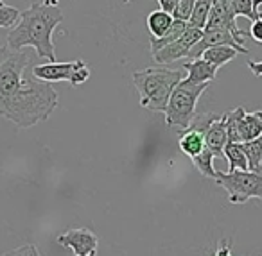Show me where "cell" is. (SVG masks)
<instances>
[{
  "instance_id": "cell-14",
  "label": "cell",
  "mask_w": 262,
  "mask_h": 256,
  "mask_svg": "<svg viewBox=\"0 0 262 256\" xmlns=\"http://www.w3.org/2000/svg\"><path fill=\"white\" fill-rule=\"evenodd\" d=\"M178 147L185 156L194 158V156H198L205 149V138H203V134L198 133V131L187 129V131H183L182 138L178 140Z\"/></svg>"
},
{
  "instance_id": "cell-29",
  "label": "cell",
  "mask_w": 262,
  "mask_h": 256,
  "mask_svg": "<svg viewBox=\"0 0 262 256\" xmlns=\"http://www.w3.org/2000/svg\"><path fill=\"white\" fill-rule=\"evenodd\" d=\"M246 66L250 68V72H253V76L262 77V61H248Z\"/></svg>"
},
{
  "instance_id": "cell-33",
  "label": "cell",
  "mask_w": 262,
  "mask_h": 256,
  "mask_svg": "<svg viewBox=\"0 0 262 256\" xmlns=\"http://www.w3.org/2000/svg\"><path fill=\"white\" fill-rule=\"evenodd\" d=\"M122 2H124V4H127V2H131V0H122Z\"/></svg>"
},
{
  "instance_id": "cell-8",
  "label": "cell",
  "mask_w": 262,
  "mask_h": 256,
  "mask_svg": "<svg viewBox=\"0 0 262 256\" xmlns=\"http://www.w3.org/2000/svg\"><path fill=\"white\" fill-rule=\"evenodd\" d=\"M219 45H226V47L235 49L239 54H250V51H248V49L244 47V45L241 43V41L237 40L230 31H226V29H203V34H201L200 41L190 49L189 54H187V58L198 59V58H201V54H203L207 49L219 47Z\"/></svg>"
},
{
  "instance_id": "cell-21",
  "label": "cell",
  "mask_w": 262,
  "mask_h": 256,
  "mask_svg": "<svg viewBox=\"0 0 262 256\" xmlns=\"http://www.w3.org/2000/svg\"><path fill=\"white\" fill-rule=\"evenodd\" d=\"M190 159H192L194 167H196V169L200 170V172L203 174V176L215 179L217 172H215V169H214V154H212V152L208 151L207 147H205L203 151L200 152V154L194 156V158H190Z\"/></svg>"
},
{
  "instance_id": "cell-4",
  "label": "cell",
  "mask_w": 262,
  "mask_h": 256,
  "mask_svg": "<svg viewBox=\"0 0 262 256\" xmlns=\"http://www.w3.org/2000/svg\"><path fill=\"white\" fill-rule=\"evenodd\" d=\"M208 90V83L203 84H189L185 81L178 83V86L172 90L171 99L165 108V124L169 127H180V129H189L190 120L196 115V106L201 94Z\"/></svg>"
},
{
  "instance_id": "cell-3",
  "label": "cell",
  "mask_w": 262,
  "mask_h": 256,
  "mask_svg": "<svg viewBox=\"0 0 262 256\" xmlns=\"http://www.w3.org/2000/svg\"><path fill=\"white\" fill-rule=\"evenodd\" d=\"M131 77L140 94V106L155 113L165 111L172 90L183 81L182 72L167 68L135 70Z\"/></svg>"
},
{
  "instance_id": "cell-18",
  "label": "cell",
  "mask_w": 262,
  "mask_h": 256,
  "mask_svg": "<svg viewBox=\"0 0 262 256\" xmlns=\"http://www.w3.org/2000/svg\"><path fill=\"white\" fill-rule=\"evenodd\" d=\"M244 154L248 159V170L251 172H262V136L255 138L251 142L241 144Z\"/></svg>"
},
{
  "instance_id": "cell-10",
  "label": "cell",
  "mask_w": 262,
  "mask_h": 256,
  "mask_svg": "<svg viewBox=\"0 0 262 256\" xmlns=\"http://www.w3.org/2000/svg\"><path fill=\"white\" fill-rule=\"evenodd\" d=\"M205 29H226V31H230L241 43H244L243 38L248 36V31L239 29V26H237L235 16L230 11L228 0H215V2H212V9H210V15H208V22Z\"/></svg>"
},
{
  "instance_id": "cell-24",
  "label": "cell",
  "mask_w": 262,
  "mask_h": 256,
  "mask_svg": "<svg viewBox=\"0 0 262 256\" xmlns=\"http://www.w3.org/2000/svg\"><path fill=\"white\" fill-rule=\"evenodd\" d=\"M221 115H217V113H201V115H194V119L190 120V126L189 129H194L198 131V133L205 134V131L210 127V124L214 122V120H217Z\"/></svg>"
},
{
  "instance_id": "cell-7",
  "label": "cell",
  "mask_w": 262,
  "mask_h": 256,
  "mask_svg": "<svg viewBox=\"0 0 262 256\" xmlns=\"http://www.w3.org/2000/svg\"><path fill=\"white\" fill-rule=\"evenodd\" d=\"M201 34H203V31L196 29V27H192V26L187 24L185 33H183L182 36L174 41V43L167 45V47H164V49H160V51L155 52L153 54L155 63H157V65H169V63L178 61L180 58H187V54H189L190 49L200 41Z\"/></svg>"
},
{
  "instance_id": "cell-2",
  "label": "cell",
  "mask_w": 262,
  "mask_h": 256,
  "mask_svg": "<svg viewBox=\"0 0 262 256\" xmlns=\"http://www.w3.org/2000/svg\"><path fill=\"white\" fill-rule=\"evenodd\" d=\"M63 11L58 6H45L34 2L26 11H20V20L8 33V47L11 51H24L31 47L40 59L56 63V49L52 43V33L63 22Z\"/></svg>"
},
{
  "instance_id": "cell-20",
  "label": "cell",
  "mask_w": 262,
  "mask_h": 256,
  "mask_svg": "<svg viewBox=\"0 0 262 256\" xmlns=\"http://www.w3.org/2000/svg\"><path fill=\"white\" fill-rule=\"evenodd\" d=\"M210 9H212V0H196V4H194V9H192V13H190V18L187 24L196 27V29L203 31L205 27H207Z\"/></svg>"
},
{
  "instance_id": "cell-9",
  "label": "cell",
  "mask_w": 262,
  "mask_h": 256,
  "mask_svg": "<svg viewBox=\"0 0 262 256\" xmlns=\"http://www.w3.org/2000/svg\"><path fill=\"white\" fill-rule=\"evenodd\" d=\"M58 244L63 247H69L74 252V256H95L99 245V238L88 227L79 229H69L58 237Z\"/></svg>"
},
{
  "instance_id": "cell-19",
  "label": "cell",
  "mask_w": 262,
  "mask_h": 256,
  "mask_svg": "<svg viewBox=\"0 0 262 256\" xmlns=\"http://www.w3.org/2000/svg\"><path fill=\"white\" fill-rule=\"evenodd\" d=\"M187 29V22H182V20H174L171 26V29L167 31V33L164 34L162 38H158V40H151V52H157L160 51V49L167 47V45L174 43L176 40H178L180 36H182L183 33H185Z\"/></svg>"
},
{
  "instance_id": "cell-22",
  "label": "cell",
  "mask_w": 262,
  "mask_h": 256,
  "mask_svg": "<svg viewBox=\"0 0 262 256\" xmlns=\"http://www.w3.org/2000/svg\"><path fill=\"white\" fill-rule=\"evenodd\" d=\"M228 6L235 18L237 16H246V18H250L253 22L258 16H262V13L253 9V0H228Z\"/></svg>"
},
{
  "instance_id": "cell-27",
  "label": "cell",
  "mask_w": 262,
  "mask_h": 256,
  "mask_svg": "<svg viewBox=\"0 0 262 256\" xmlns=\"http://www.w3.org/2000/svg\"><path fill=\"white\" fill-rule=\"evenodd\" d=\"M248 36L253 41H257L258 45H262V16H258L257 20L251 22V27L248 31Z\"/></svg>"
},
{
  "instance_id": "cell-15",
  "label": "cell",
  "mask_w": 262,
  "mask_h": 256,
  "mask_svg": "<svg viewBox=\"0 0 262 256\" xmlns=\"http://www.w3.org/2000/svg\"><path fill=\"white\" fill-rule=\"evenodd\" d=\"M239 56V52L232 47H226V45H219V47H210L201 54V58L207 63L214 65L215 68H221L226 63H230L232 59H235Z\"/></svg>"
},
{
  "instance_id": "cell-6",
  "label": "cell",
  "mask_w": 262,
  "mask_h": 256,
  "mask_svg": "<svg viewBox=\"0 0 262 256\" xmlns=\"http://www.w3.org/2000/svg\"><path fill=\"white\" fill-rule=\"evenodd\" d=\"M33 77L43 83H59V81H69L74 88L79 84L86 83L90 77V70H88L86 63L83 59H76V61L69 63H45V65L33 66Z\"/></svg>"
},
{
  "instance_id": "cell-23",
  "label": "cell",
  "mask_w": 262,
  "mask_h": 256,
  "mask_svg": "<svg viewBox=\"0 0 262 256\" xmlns=\"http://www.w3.org/2000/svg\"><path fill=\"white\" fill-rule=\"evenodd\" d=\"M20 20V11L13 6H8L4 0H0V29H11Z\"/></svg>"
},
{
  "instance_id": "cell-31",
  "label": "cell",
  "mask_w": 262,
  "mask_h": 256,
  "mask_svg": "<svg viewBox=\"0 0 262 256\" xmlns=\"http://www.w3.org/2000/svg\"><path fill=\"white\" fill-rule=\"evenodd\" d=\"M43 4L45 6H58L59 0H43Z\"/></svg>"
},
{
  "instance_id": "cell-13",
  "label": "cell",
  "mask_w": 262,
  "mask_h": 256,
  "mask_svg": "<svg viewBox=\"0 0 262 256\" xmlns=\"http://www.w3.org/2000/svg\"><path fill=\"white\" fill-rule=\"evenodd\" d=\"M239 144L243 142H251L255 138L262 136V111L244 113V117L239 122Z\"/></svg>"
},
{
  "instance_id": "cell-11",
  "label": "cell",
  "mask_w": 262,
  "mask_h": 256,
  "mask_svg": "<svg viewBox=\"0 0 262 256\" xmlns=\"http://www.w3.org/2000/svg\"><path fill=\"white\" fill-rule=\"evenodd\" d=\"M183 68L187 70V77H183V81L189 84H203V83L210 84L212 81L215 79L217 70H219V68H215L214 65L205 61L203 58L190 59L189 63L183 65Z\"/></svg>"
},
{
  "instance_id": "cell-25",
  "label": "cell",
  "mask_w": 262,
  "mask_h": 256,
  "mask_svg": "<svg viewBox=\"0 0 262 256\" xmlns=\"http://www.w3.org/2000/svg\"><path fill=\"white\" fill-rule=\"evenodd\" d=\"M194 4H196V0H178V8H176L172 18L182 20V22H189L190 13H192V9H194Z\"/></svg>"
},
{
  "instance_id": "cell-16",
  "label": "cell",
  "mask_w": 262,
  "mask_h": 256,
  "mask_svg": "<svg viewBox=\"0 0 262 256\" xmlns=\"http://www.w3.org/2000/svg\"><path fill=\"white\" fill-rule=\"evenodd\" d=\"M172 22H174V18H172L171 15H167L165 11H162V9L151 13V15L147 16V29H149L153 40H158V38L164 36V34L171 29Z\"/></svg>"
},
{
  "instance_id": "cell-5",
  "label": "cell",
  "mask_w": 262,
  "mask_h": 256,
  "mask_svg": "<svg viewBox=\"0 0 262 256\" xmlns=\"http://www.w3.org/2000/svg\"><path fill=\"white\" fill-rule=\"evenodd\" d=\"M219 187L228 192V201L232 204H244L250 199L262 201V172L235 170V172H217L215 176Z\"/></svg>"
},
{
  "instance_id": "cell-26",
  "label": "cell",
  "mask_w": 262,
  "mask_h": 256,
  "mask_svg": "<svg viewBox=\"0 0 262 256\" xmlns=\"http://www.w3.org/2000/svg\"><path fill=\"white\" fill-rule=\"evenodd\" d=\"M0 256H41V254L34 244H26V245H22V247H16V249H13V251H8Z\"/></svg>"
},
{
  "instance_id": "cell-30",
  "label": "cell",
  "mask_w": 262,
  "mask_h": 256,
  "mask_svg": "<svg viewBox=\"0 0 262 256\" xmlns=\"http://www.w3.org/2000/svg\"><path fill=\"white\" fill-rule=\"evenodd\" d=\"M212 256H232V252H230V245L223 244L221 247H219L217 251H215Z\"/></svg>"
},
{
  "instance_id": "cell-28",
  "label": "cell",
  "mask_w": 262,
  "mask_h": 256,
  "mask_svg": "<svg viewBox=\"0 0 262 256\" xmlns=\"http://www.w3.org/2000/svg\"><path fill=\"white\" fill-rule=\"evenodd\" d=\"M158 4H160V9L165 11L167 15H174L176 8H178V0H158Z\"/></svg>"
},
{
  "instance_id": "cell-12",
  "label": "cell",
  "mask_w": 262,
  "mask_h": 256,
  "mask_svg": "<svg viewBox=\"0 0 262 256\" xmlns=\"http://www.w3.org/2000/svg\"><path fill=\"white\" fill-rule=\"evenodd\" d=\"M203 138H205V147L214 154V158H223V149L228 144V134H226V126L223 115L210 124V127L205 131Z\"/></svg>"
},
{
  "instance_id": "cell-17",
  "label": "cell",
  "mask_w": 262,
  "mask_h": 256,
  "mask_svg": "<svg viewBox=\"0 0 262 256\" xmlns=\"http://www.w3.org/2000/svg\"><path fill=\"white\" fill-rule=\"evenodd\" d=\"M223 158L228 161V172H235V170H248V159L244 154L241 144H233L228 142L223 149Z\"/></svg>"
},
{
  "instance_id": "cell-32",
  "label": "cell",
  "mask_w": 262,
  "mask_h": 256,
  "mask_svg": "<svg viewBox=\"0 0 262 256\" xmlns=\"http://www.w3.org/2000/svg\"><path fill=\"white\" fill-rule=\"evenodd\" d=\"M262 4V0H253V9L255 11H258V6Z\"/></svg>"
},
{
  "instance_id": "cell-1",
  "label": "cell",
  "mask_w": 262,
  "mask_h": 256,
  "mask_svg": "<svg viewBox=\"0 0 262 256\" xmlns=\"http://www.w3.org/2000/svg\"><path fill=\"white\" fill-rule=\"evenodd\" d=\"M31 54L0 45V117L22 129L45 122L58 108V91L27 74Z\"/></svg>"
},
{
  "instance_id": "cell-34",
  "label": "cell",
  "mask_w": 262,
  "mask_h": 256,
  "mask_svg": "<svg viewBox=\"0 0 262 256\" xmlns=\"http://www.w3.org/2000/svg\"><path fill=\"white\" fill-rule=\"evenodd\" d=\"M212 2H215V0H212Z\"/></svg>"
}]
</instances>
